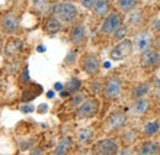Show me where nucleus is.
<instances>
[{
  "mask_svg": "<svg viewBox=\"0 0 160 155\" xmlns=\"http://www.w3.org/2000/svg\"><path fill=\"white\" fill-rule=\"evenodd\" d=\"M53 15L64 23H72L77 20L79 12H78V8L73 2L64 1V2H58L53 6Z\"/></svg>",
  "mask_w": 160,
  "mask_h": 155,
  "instance_id": "nucleus-1",
  "label": "nucleus"
},
{
  "mask_svg": "<svg viewBox=\"0 0 160 155\" xmlns=\"http://www.w3.org/2000/svg\"><path fill=\"white\" fill-rule=\"evenodd\" d=\"M99 110H100V102L98 98L95 97L86 98L79 105L75 112V117L78 119H89L96 116Z\"/></svg>",
  "mask_w": 160,
  "mask_h": 155,
  "instance_id": "nucleus-2",
  "label": "nucleus"
},
{
  "mask_svg": "<svg viewBox=\"0 0 160 155\" xmlns=\"http://www.w3.org/2000/svg\"><path fill=\"white\" fill-rule=\"evenodd\" d=\"M80 68L82 72H85L88 75L94 77L100 72L101 63L100 59L94 53H85L80 58Z\"/></svg>",
  "mask_w": 160,
  "mask_h": 155,
  "instance_id": "nucleus-3",
  "label": "nucleus"
},
{
  "mask_svg": "<svg viewBox=\"0 0 160 155\" xmlns=\"http://www.w3.org/2000/svg\"><path fill=\"white\" fill-rule=\"evenodd\" d=\"M132 52H133V42L128 38H123L111 49L110 58L115 62H120L127 58Z\"/></svg>",
  "mask_w": 160,
  "mask_h": 155,
  "instance_id": "nucleus-4",
  "label": "nucleus"
},
{
  "mask_svg": "<svg viewBox=\"0 0 160 155\" xmlns=\"http://www.w3.org/2000/svg\"><path fill=\"white\" fill-rule=\"evenodd\" d=\"M20 26V19L18 14L9 11L0 19V28L5 35H15Z\"/></svg>",
  "mask_w": 160,
  "mask_h": 155,
  "instance_id": "nucleus-5",
  "label": "nucleus"
},
{
  "mask_svg": "<svg viewBox=\"0 0 160 155\" xmlns=\"http://www.w3.org/2000/svg\"><path fill=\"white\" fill-rule=\"evenodd\" d=\"M122 91V81L118 77H111L103 85L102 94L107 100H116L118 98Z\"/></svg>",
  "mask_w": 160,
  "mask_h": 155,
  "instance_id": "nucleus-6",
  "label": "nucleus"
},
{
  "mask_svg": "<svg viewBox=\"0 0 160 155\" xmlns=\"http://www.w3.org/2000/svg\"><path fill=\"white\" fill-rule=\"evenodd\" d=\"M92 153L99 155H113L118 153V144L115 139H101L92 145Z\"/></svg>",
  "mask_w": 160,
  "mask_h": 155,
  "instance_id": "nucleus-7",
  "label": "nucleus"
},
{
  "mask_svg": "<svg viewBox=\"0 0 160 155\" xmlns=\"http://www.w3.org/2000/svg\"><path fill=\"white\" fill-rule=\"evenodd\" d=\"M122 25V19L118 12H110L101 25V32L106 36L112 35Z\"/></svg>",
  "mask_w": 160,
  "mask_h": 155,
  "instance_id": "nucleus-8",
  "label": "nucleus"
},
{
  "mask_svg": "<svg viewBox=\"0 0 160 155\" xmlns=\"http://www.w3.org/2000/svg\"><path fill=\"white\" fill-rule=\"evenodd\" d=\"M140 65L147 69H152L160 65V53L154 48H147L140 54Z\"/></svg>",
  "mask_w": 160,
  "mask_h": 155,
  "instance_id": "nucleus-9",
  "label": "nucleus"
},
{
  "mask_svg": "<svg viewBox=\"0 0 160 155\" xmlns=\"http://www.w3.org/2000/svg\"><path fill=\"white\" fill-rule=\"evenodd\" d=\"M43 91V88L41 86L40 84H36V82H28L23 90H22V94H21V102L26 103V102H30L32 100H35L36 97H38Z\"/></svg>",
  "mask_w": 160,
  "mask_h": 155,
  "instance_id": "nucleus-10",
  "label": "nucleus"
},
{
  "mask_svg": "<svg viewBox=\"0 0 160 155\" xmlns=\"http://www.w3.org/2000/svg\"><path fill=\"white\" fill-rule=\"evenodd\" d=\"M126 123H127V115L122 111H116V112L111 113L108 118L106 119V127L110 131L120 129L123 126H126Z\"/></svg>",
  "mask_w": 160,
  "mask_h": 155,
  "instance_id": "nucleus-11",
  "label": "nucleus"
},
{
  "mask_svg": "<svg viewBox=\"0 0 160 155\" xmlns=\"http://www.w3.org/2000/svg\"><path fill=\"white\" fill-rule=\"evenodd\" d=\"M86 38V30H85V25L82 22H77L74 23V26L72 27L70 32H69V42L72 44H81L84 43V41Z\"/></svg>",
  "mask_w": 160,
  "mask_h": 155,
  "instance_id": "nucleus-12",
  "label": "nucleus"
},
{
  "mask_svg": "<svg viewBox=\"0 0 160 155\" xmlns=\"http://www.w3.org/2000/svg\"><path fill=\"white\" fill-rule=\"evenodd\" d=\"M153 41V36L150 32L148 31H140L136 35L134 42H133V49H136L137 52H143L147 48H149L150 43Z\"/></svg>",
  "mask_w": 160,
  "mask_h": 155,
  "instance_id": "nucleus-13",
  "label": "nucleus"
},
{
  "mask_svg": "<svg viewBox=\"0 0 160 155\" xmlns=\"http://www.w3.org/2000/svg\"><path fill=\"white\" fill-rule=\"evenodd\" d=\"M22 49H23L22 39L11 37V38H9V41L5 44L4 53H5L6 57H15V56L20 54L21 52H22Z\"/></svg>",
  "mask_w": 160,
  "mask_h": 155,
  "instance_id": "nucleus-14",
  "label": "nucleus"
},
{
  "mask_svg": "<svg viewBox=\"0 0 160 155\" xmlns=\"http://www.w3.org/2000/svg\"><path fill=\"white\" fill-rule=\"evenodd\" d=\"M91 9L98 18H106L110 14L108 0H91Z\"/></svg>",
  "mask_w": 160,
  "mask_h": 155,
  "instance_id": "nucleus-15",
  "label": "nucleus"
},
{
  "mask_svg": "<svg viewBox=\"0 0 160 155\" xmlns=\"http://www.w3.org/2000/svg\"><path fill=\"white\" fill-rule=\"evenodd\" d=\"M43 28H44V31L48 35H56V33H58L60 30H62V21L57 19L54 15L53 16H49L48 19L46 20Z\"/></svg>",
  "mask_w": 160,
  "mask_h": 155,
  "instance_id": "nucleus-16",
  "label": "nucleus"
},
{
  "mask_svg": "<svg viewBox=\"0 0 160 155\" xmlns=\"http://www.w3.org/2000/svg\"><path fill=\"white\" fill-rule=\"evenodd\" d=\"M75 136H77V140L80 144H90L94 140L95 133L90 127H84V128H80Z\"/></svg>",
  "mask_w": 160,
  "mask_h": 155,
  "instance_id": "nucleus-17",
  "label": "nucleus"
},
{
  "mask_svg": "<svg viewBox=\"0 0 160 155\" xmlns=\"http://www.w3.org/2000/svg\"><path fill=\"white\" fill-rule=\"evenodd\" d=\"M149 106H150L149 100H147L144 97L137 98L134 105H133V107H132V113L136 115V116H142L149 110Z\"/></svg>",
  "mask_w": 160,
  "mask_h": 155,
  "instance_id": "nucleus-18",
  "label": "nucleus"
},
{
  "mask_svg": "<svg viewBox=\"0 0 160 155\" xmlns=\"http://www.w3.org/2000/svg\"><path fill=\"white\" fill-rule=\"evenodd\" d=\"M160 152V145L157 142H145L143 143L138 149V154H144V155H153L158 154Z\"/></svg>",
  "mask_w": 160,
  "mask_h": 155,
  "instance_id": "nucleus-19",
  "label": "nucleus"
},
{
  "mask_svg": "<svg viewBox=\"0 0 160 155\" xmlns=\"http://www.w3.org/2000/svg\"><path fill=\"white\" fill-rule=\"evenodd\" d=\"M72 148V140L70 138H63L60 139L58 145L56 147L53 154H57V155H62V154H67Z\"/></svg>",
  "mask_w": 160,
  "mask_h": 155,
  "instance_id": "nucleus-20",
  "label": "nucleus"
},
{
  "mask_svg": "<svg viewBox=\"0 0 160 155\" xmlns=\"http://www.w3.org/2000/svg\"><path fill=\"white\" fill-rule=\"evenodd\" d=\"M136 5H137V0H118L117 1V6L121 12L123 14H128L133 11Z\"/></svg>",
  "mask_w": 160,
  "mask_h": 155,
  "instance_id": "nucleus-21",
  "label": "nucleus"
},
{
  "mask_svg": "<svg viewBox=\"0 0 160 155\" xmlns=\"http://www.w3.org/2000/svg\"><path fill=\"white\" fill-rule=\"evenodd\" d=\"M150 90V85L148 82H142L139 85H137L134 89H133V92H132V97L133 98H142L144 97Z\"/></svg>",
  "mask_w": 160,
  "mask_h": 155,
  "instance_id": "nucleus-22",
  "label": "nucleus"
},
{
  "mask_svg": "<svg viewBox=\"0 0 160 155\" xmlns=\"http://www.w3.org/2000/svg\"><path fill=\"white\" fill-rule=\"evenodd\" d=\"M159 131H160V124L157 121L148 122V123L143 127V134L145 137H153L154 134H157Z\"/></svg>",
  "mask_w": 160,
  "mask_h": 155,
  "instance_id": "nucleus-23",
  "label": "nucleus"
},
{
  "mask_svg": "<svg viewBox=\"0 0 160 155\" xmlns=\"http://www.w3.org/2000/svg\"><path fill=\"white\" fill-rule=\"evenodd\" d=\"M144 22V18L142 11H131V15L128 18V23L133 27H140Z\"/></svg>",
  "mask_w": 160,
  "mask_h": 155,
  "instance_id": "nucleus-24",
  "label": "nucleus"
},
{
  "mask_svg": "<svg viewBox=\"0 0 160 155\" xmlns=\"http://www.w3.org/2000/svg\"><path fill=\"white\" fill-rule=\"evenodd\" d=\"M80 86H81V81H80L78 78H72V79L64 85L65 90H67L68 92H70V94L78 92L80 90Z\"/></svg>",
  "mask_w": 160,
  "mask_h": 155,
  "instance_id": "nucleus-25",
  "label": "nucleus"
},
{
  "mask_svg": "<svg viewBox=\"0 0 160 155\" xmlns=\"http://www.w3.org/2000/svg\"><path fill=\"white\" fill-rule=\"evenodd\" d=\"M127 33H128V27L121 25L120 27L112 33V38H113V41H122V39L126 37Z\"/></svg>",
  "mask_w": 160,
  "mask_h": 155,
  "instance_id": "nucleus-26",
  "label": "nucleus"
},
{
  "mask_svg": "<svg viewBox=\"0 0 160 155\" xmlns=\"http://www.w3.org/2000/svg\"><path fill=\"white\" fill-rule=\"evenodd\" d=\"M19 81H20V85H23V86H26L30 82V73H28V68L27 67L21 72Z\"/></svg>",
  "mask_w": 160,
  "mask_h": 155,
  "instance_id": "nucleus-27",
  "label": "nucleus"
},
{
  "mask_svg": "<svg viewBox=\"0 0 160 155\" xmlns=\"http://www.w3.org/2000/svg\"><path fill=\"white\" fill-rule=\"evenodd\" d=\"M75 60H77V52L70 51V52L65 56V58H64V64H65V65H73V64L75 63Z\"/></svg>",
  "mask_w": 160,
  "mask_h": 155,
  "instance_id": "nucleus-28",
  "label": "nucleus"
},
{
  "mask_svg": "<svg viewBox=\"0 0 160 155\" xmlns=\"http://www.w3.org/2000/svg\"><path fill=\"white\" fill-rule=\"evenodd\" d=\"M73 95H74V96L70 98V105H72V106H79L80 103H81V102L85 100L82 94L75 92V94H73Z\"/></svg>",
  "mask_w": 160,
  "mask_h": 155,
  "instance_id": "nucleus-29",
  "label": "nucleus"
},
{
  "mask_svg": "<svg viewBox=\"0 0 160 155\" xmlns=\"http://www.w3.org/2000/svg\"><path fill=\"white\" fill-rule=\"evenodd\" d=\"M20 111L23 112V113H30V112H33L35 111V107L32 105H28V102H26V103H23L20 107Z\"/></svg>",
  "mask_w": 160,
  "mask_h": 155,
  "instance_id": "nucleus-30",
  "label": "nucleus"
},
{
  "mask_svg": "<svg viewBox=\"0 0 160 155\" xmlns=\"http://www.w3.org/2000/svg\"><path fill=\"white\" fill-rule=\"evenodd\" d=\"M136 139V137L133 134V132L132 131H128L127 133H124V137H123V142L126 140V142H133Z\"/></svg>",
  "mask_w": 160,
  "mask_h": 155,
  "instance_id": "nucleus-31",
  "label": "nucleus"
},
{
  "mask_svg": "<svg viewBox=\"0 0 160 155\" xmlns=\"http://www.w3.org/2000/svg\"><path fill=\"white\" fill-rule=\"evenodd\" d=\"M152 31L153 32H160V20H157L152 25Z\"/></svg>",
  "mask_w": 160,
  "mask_h": 155,
  "instance_id": "nucleus-32",
  "label": "nucleus"
},
{
  "mask_svg": "<svg viewBox=\"0 0 160 155\" xmlns=\"http://www.w3.org/2000/svg\"><path fill=\"white\" fill-rule=\"evenodd\" d=\"M37 111H38V113H46L48 111V105L47 103H41L38 108H37Z\"/></svg>",
  "mask_w": 160,
  "mask_h": 155,
  "instance_id": "nucleus-33",
  "label": "nucleus"
},
{
  "mask_svg": "<svg viewBox=\"0 0 160 155\" xmlns=\"http://www.w3.org/2000/svg\"><path fill=\"white\" fill-rule=\"evenodd\" d=\"M81 5L86 9H91V0H81Z\"/></svg>",
  "mask_w": 160,
  "mask_h": 155,
  "instance_id": "nucleus-34",
  "label": "nucleus"
},
{
  "mask_svg": "<svg viewBox=\"0 0 160 155\" xmlns=\"http://www.w3.org/2000/svg\"><path fill=\"white\" fill-rule=\"evenodd\" d=\"M54 89H56L57 91H62V90H63V85H62L60 82H57V84L54 85Z\"/></svg>",
  "mask_w": 160,
  "mask_h": 155,
  "instance_id": "nucleus-35",
  "label": "nucleus"
},
{
  "mask_svg": "<svg viewBox=\"0 0 160 155\" xmlns=\"http://www.w3.org/2000/svg\"><path fill=\"white\" fill-rule=\"evenodd\" d=\"M155 46H157L158 49H160V35L155 38Z\"/></svg>",
  "mask_w": 160,
  "mask_h": 155,
  "instance_id": "nucleus-36",
  "label": "nucleus"
},
{
  "mask_svg": "<svg viewBox=\"0 0 160 155\" xmlns=\"http://www.w3.org/2000/svg\"><path fill=\"white\" fill-rule=\"evenodd\" d=\"M42 153H43V152L41 150L40 148H37V149H33V150L31 152V154H42Z\"/></svg>",
  "mask_w": 160,
  "mask_h": 155,
  "instance_id": "nucleus-37",
  "label": "nucleus"
},
{
  "mask_svg": "<svg viewBox=\"0 0 160 155\" xmlns=\"http://www.w3.org/2000/svg\"><path fill=\"white\" fill-rule=\"evenodd\" d=\"M46 51V47L44 46H38L37 47V52H40V53H43Z\"/></svg>",
  "mask_w": 160,
  "mask_h": 155,
  "instance_id": "nucleus-38",
  "label": "nucleus"
},
{
  "mask_svg": "<svg viewBox=\"0 0 160 155\" xmlns=\"http://www.w3.org/2000/svg\"><path fill=\"white\" fill-rule=\"evenodd\" d=\"M70 95V92H68L67 90H65V92H63V90H62V92H60V96L62 97H68Z\"/></svg>",
  "mask_w": 160,
  "mask_h": 155,
  "instance_id": "nucleus-39",
  "label": "nucleus"
},
{
  "mask_svg": "<svg viewBox=\"0 0 160 155\" xmlns=\"http://www.w3.org/2000/svg\"><path fill=\"white\" fill-rule=\"evenodd\" d=\"M47 96L49 97V98H51V97H53L54 96V91H49V92L47 94Z\"/></svg>",
  "mask_w": 160,
  "mask_h": 155,
  "instance_id": "nucleus-40",
  "label": "nucleus"
},
{
  "mask_svg": "<svg viewBox=\"0 0 160 155\" xmlns=\"http://www.w3.org/2000/svg\"><path fill=\"white\" fill-rule=\"evenodd\" d=\"M157 85H158V88L160 89V80H157Z\"/></svg>",
  "mask_w": 160,
  "mask_h": 155,
  "instance_id": "nucleus-41",
  "label": "nucleus"
},
{
  "mask_svg": "<svg viewBox=\"0 0 160 155\" xmlns=\"http://www.w3.org/2000/svg\"><path fill=\"white\" fill-rule=\"evenodd\" d=\"M105 67L106 68H110V63H105Z\"/></svg>",
  "mask_w": 160,
  "mask_h": 155,
  "instance_id": "nucleus-42",
  "label": "nucleus"
},
{
  "mask_svg": "<svg viewBox=\"0 0 160 155\" xmlns=\"http://www.w3.org/2000/svg\"><path fill=\"white\" fill-rule=\"evenodd\" d=\"M33 2H35V5H36V4L38 2V0H33Z\"/></svg>",
  "mask_w": 160,
  "mask_h": 155,
  "instance_id": "nucleus-43",
  "label": "nucleus"
},
{
  "mask_svg": "<svg viewBox=\"0 0 160 155\" xmlns=\"http://www.w3.org/2000/svg\"><path fill=\"white\" fill-rule=\"evenodd\" d=\"M158 2H159V5H160V0H158Z\"/></svg>",
  "mask_w": 160,
  "mask_h": 155,
  "instance_id": "nucleus-44",
  "label": "nucleus"
},
{
  "mask_svg": "<svg viewBox=\"0 0 160 155\" xmlns=\"http://www.w3.org/2000/svg\"><path fill=\"white\" fill-rule=\"evenodd\" d=\"M8 1H11V0H8Z\"/></svg>",
  "mask_w": 160,
  "mask_h": 155,
  "instance_id": "nucleus-45",
  "label": "nucleus"
}]
</instances>
